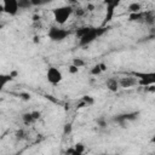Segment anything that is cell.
Wrapping results in <instances>:
<instances>
[{"label":"cell","instance_id":"1","mask_svg":"<svg viewBox=\"0 0 155 155\" xmlns=\"http://www.w3.org/2000/svg\"><path fill=\"white\" fill-rule=\"evenodd\" d=\"M105 30H107L105 28H92V27L80 28L76 31V35L79 38V45L80 46H88L98 36H101Z\"/></svg>","mask_w":155,"mask_h":155},{"label":"cell","instance_id":"2","mask_svg":"<svg viewBox=\"0 0 155 155\" xmlns=\"http://www.w3.org/2000/svg\"><path fill=\"white\" fill-rule=\"evenodd\" d=\"M73 13H74V8L71 5H64L52 10L53 19L58 25H63Z\"/></svg>","mask_w":155,"mask_h":155},{"label":"cell","instance_id":"3","mask_svg":"<svg viewBox=\"0 0 155 155\" xmlns=\"http://www.w3.org/2000/svg\"><path fill=\"white\" fill-rule=\"evenodd\" d=\"M132 75L138 79V85L140 86L149 87L155 85V71H133Z\"/></svg>","mask_w":155,"mask_h":155},{"label":"cell","instance_id":"4","mask_svg":"<svg viewBox=\"0 0 155 155\" xmlns=\"http://www.w3.org/2000/svg\"><path fill=\"white\" fill-rule=\"evenodd\" d=\"M70 35V31L68 29L61 28V27H51L47 31V36L50 40L56 41V42H61L64 39H67Z\"/></svg>","mask_w":155,"mask_h":155},{"label":"cell","instance_id":"5","mask_svg":"<svg viewBox=\"0 0 155 155\" xmlns=\"http://www.w3.org/2000/svg\"><path fill=\"white\" fill-rule=\"evenodd\" d=\"M122 0H103V4L105 5V17H104V22H103V25L109 23L113 17H114V13H115V10L116 7L121 4Z\"/></svg>","mask_w":155,"mask_h":155},{"label":"cell","instance_id":"6","mask_svg":"<svg viewBox=\"0 0 155 155\" xmlns=\"http://www.w3.org/2000/svg\"><path fill=\"white\" fill-rule=\"evenodd\" d=\"M46 79L51 85H58L63 79V74L58 68L50 67L46 71Z\"/></svg>","mask_w":155,"mask_h":155},{"label":"cell","instance_id":"7","mask_svg":"<svg viewBox=\"0 0 155 155\" xmlns=\"http://www.w3.org/2000/svg\"><path fill=\"white\" fill-rule=\"evenodd\" d=\"M2 11L8 16H16L19 11L18 0H2Z\"/></svg>","mask_w":155,"mask_h":155},{"label":"cell","instance_id":"8","mask_svg":"<svg viewBox=\"0 0 155 155\" xmlns=\"http://www.w3.org/2000/svg\"><path fill=\"white\" fill-rule=\"evenodd\" d=\"M138 115H139L138 111H132V113L121 114V115H117V116L115 117V121H116L117 124H120L122 127H125L124 125H126L127 121H133V120L138 119Z\"/></svg>","mask_w":155,"mask_h":155},{"label":"cell","instance_id":"9","mask_svg":"<svg viewBox=\"0 0 155 155\" xmlns=\"http://www.w3.org/2000/svg\"><path fill=\"white\" fill-rule=\"evenodd\" d=\"M120 82V87H124V88H130V87H133L136 85H138V79L134 76V75H131V76H124L119 80Z\"/></svg>","mask_w":155,"mask_h":155},{"label":"cell","instance_id":"10","mask_svg":"<svg viewBox=\"0 0 155 155\" xmlns=\"http://www.w3.org/2000/svg\"><path fill=\"white\" fill-rule=\"evenodd\" d=\"M105 85H107V88H108L109 91H111V92H116V91L120 88V82H119V80L115 79V78H109V79L107 80Z\"/></svg>","mask_w":155,"mask_h":155},{"label":"cell","instance_id":"11","mask_svg":"<svg viewBox=\"0 0 155 155\" xmlns=\"http://www.w3.org/2000/svg\"><path fill=\"white\" fill-rule=\"evenodd\" d=\"M22 121H23V124H24V125H31V124H33V122H35L36 120L34 119L33 113L30 111V113H24V114L22 115Z\"/></svg>","mask_w":155,"mask_h":155},{"label":"cell","instance_id":"12","mask_svg":"<svg viewBox=\"0 0 155 155\" xmlns=\"http://www.w3.org/2000/svg\"><path fill=\"white\" fill-rule=\"evenodd\" d=\"M130 13H137V12H142V6L139 2H131L127 7Z\"/></svg>","mask_w":155,"mask_h":155},{"label":"cell","instance_id":"13","mask_svg":"<svg viewBox=\"0 0 155 155\" xmlns=\"http://www.w3.org/2000/svg\"><path fill=\"white\" fill-rule=\"evenodd\" d=\"M18 5H19V10H28L33 7L31 0H18Z\"/></svg>","mask_w":155,"mask_h":155},{"label":"cell","instance_id":"14","mask_svg":"<svg viewBox=\"0 0 155 155\" xmlns=\"http://www.w3.org/2000/svg\"><path fill=\"white\" fill-rule=\"evenodd\" d=\"M103 71H104V70H103V68H102V64L99 63V64H96L94 67H92V69H91V75L97 76V75H101Z\"/></svg>","mask_w":155,"mask_h":155},{"label":"cell","instance_id":"15","mask_svg":"<svg viewBox=\"0 0 155 155\" xmlns=\"http://www.w3.org/2000/svg\"><path fill=\"white\" fill-rule=\"evenodd\" d=\"M13 78H12V75L10 74V75H1V78H0V80H1V87L4 88L5 86H6V84L8 82V81H11Z\"/></svg>","mask_w":155,"mask_h":155},{"label":"cell","instance_id":"16","mask_svg":"<svg viewBox=\"0 0 155 155\" xmlns=\"http://www.w3.org/2000/svg\"><path fill=\"white\" fill-rule=\"evenodd\" d=\"M75 150H76V155H80V154H84L85 153V145L82 143H76L74 145Z\"/></svg>","mask_w":155,"mask_h":155},{"label":"cell","instance_id":"17","mask_svg":"<svg viewBox=\"0 0 155 155\" xmlns=\"http://www.w3.org/2000/svg\"><path fill=\"white\" fill-rule=\"evenodd\" d=\"M144 16V13L142 12H137V13H130V21H139L142 19Z\"/></svg>","mask_w":155,"mask_h":155},{"label":"cell","instance_id":"18","mask_svg":"<svg viewBox=\"0 0 155 155\" xmlns=\"http://www.w3.org/2000/svg\"><path fill=\"white\" fill-rule=\"evenodd\" d=\"M51 1H53V0H31L33 6H42V5H46Z\"/></svg>","mask_w":155,"mask_h":155},{"label":"cell","instance_id":"19","mask_svg":"<svg viewBox=\"0 0 155 155\" xmlns=\"http://www.w3.org/2000/svg\"><path fill=\"white\" fill-rule=\"evenodd\" d=\"M73 64L76 65L78 68H81V67L85 65V61H82L81 58H74V59H73Z\"/></svg>","mask_w":155,"mask_h":155},{"label":"cell","instance_id":"20","mask_svg":"<svg viewBox=\"0 0 155 155\" xmlns=\"http://www.w3.org/2000/svg\"><path fill=\"white\" fill-rule=\"evenodd\" d=\"M71 130H73L71 124H65V125H64V130H63V134H64V136L70 134V133H71Z\"/></svg>","mask_w":155,"mask_h":155},{"label":"cell","instance_id":"21","mask_svg":"<svg viewBox=\"0 0 155 155\" xmlns=\"http://www.w3.org/2000/svg\"><path fill=\"white\" fill-rule=\"evenodd\" d=\"M68 71H69L70 74H76V73H79V68L71 63V64L68 67Z\"/></svg>","mask_w":155,"mask_h":155},{"label":"cell","instance_id":"22","mask_svg":"<svg viewBox=\"0 0 155 155\" xmlns=\"http://www.w3.org/2000/svg\"><path fill=\"white\" fill-rule=\"evenodd\" d=\"M82 102L84 103H86V105H90V104H93V98L92 97H90V96H84L82 97Z\"/></svg>","mask_w":155,"mask_h":155},{"label":"cell","instance_id":"23","mask_svg":"<svg viewBox=\"0 0 155 155\" xmlns=\"http://www.w3.org/2000/svg\"><path fill=\"white\" fill-rule=\"evenodd\" d=\"M74 12L78 15V16H82L84 13H85V10H82L81 7H79V8H76V10H74Z\"/></svg>","mask_w":155,"mask_h":155},{"label":"cell","instance_id":"24","mask_svg":"<svg viewBox=\"0 0 155 155\" xmlns=\"http://www.w3.org/2000/svg\"><path fill=\"white\" fill-rule=\"evenodd\" d=\"M97 124H98L101 127H105V126H107V124H105V121H104L103 119H98V120H97Z\"/></svg>","mask_w":155,"mask_h":155},{"label":"cell","instance_id":"25","mask_svg":"<svg viewBox=\"0 0 155 155\" xmlns=\"http://www.w3.org/2000/svg\"><path fill=\"white\" fill-rule=\"evenodd\" d=\"M31 113H33V116H34L35 120H39V119H40V113H39V111L35 110V111H31Z\"/></svg>","mask_w":155,"mask_h":155},{"label":"cell","instance_id":"26","mask_svg":"<svg viewBox=\"0 0 155 155\" xmlns=\"http://www.w3.org/2000/svg\"><path fill=\"white\" fill-rule=\"evenodd\" d=\"M23 134H24V132H23V131H18V132H17V138H18V139L24 138V136H23Z\"/></svg>","mask_w":155,"mask_h":155},{"label":"cell","instance_id":"27","mask_svg":"<svg viewBox=\"0 0 155 155\" xmlns=\"http://www.w3.org/2000/svg\"><path fill=\"white\" fill-rule=\"evenodd\" d=\"M87 8H88V11H92V10H93V6H92V5H88Z\"/></svg>","mask_w":155,"mask_h":155}]
</instances>
